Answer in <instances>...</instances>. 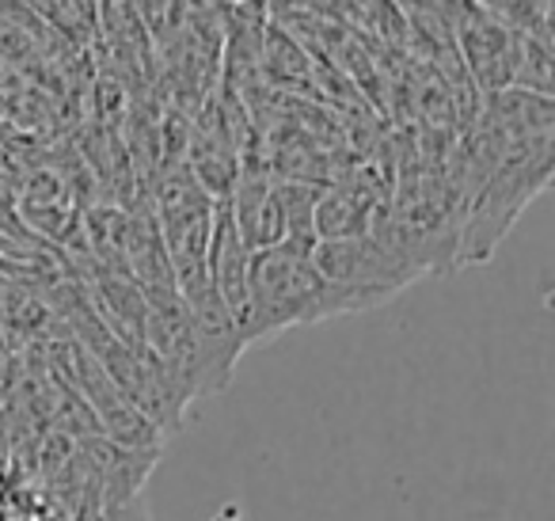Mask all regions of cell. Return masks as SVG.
I'll use <instances>...</instances> for the list:
<instances>
[{"label":"cell","instance_id":"1","mask_svg":"<svg viewBox=\"0 0 555 521\" xmlns=\"http://www.w3.org/2000/svg\"><path fill=\"white\" fill-rule=\"evenodd\" d=\"M339 313V301L327 290L320 270L312 267V252L297 244H278L251 255L247 270V301L236 328L244 346L267 343L289 328L332 320Z\"/></svg>","mask_w":555,"mask_h":521},{"label":"cell","instance_id":"2","mask_svg":"<svg viewBox=\"0 0 555 521\" xmlns=\"http://www.w3.org/2000/svg\"><path fill=\"white\" fill-rule=\"evenodd\" d=\"M552 134L506 141L502 156L464 209L461 237H456V267H479L491 259L494 247L517 225V217L529 209V202L552 187Z\"/></svg>","mask_w":555,"mask_h":521},{"label":"cell","instance_id":"3","mask_svg":"<svg viewBox=\"0 0 555 521\" xmlns=\"http://www.w3.org/2000/svg\"><path fill=\"white\" fill-rule=\"evenodd\" d=\"M312 267L335 293L343 316L388 305L400 290L418 282V275L373 232L354 240H320L312 247Z\"/></svg>","mask_w":555,"mask_h":521},{"label":"cell","instance_id":"4","mask_svg":"<svg viewBox=\"0 0 555 521\" xmlns=\"http://www.w3.org/2000/svg\"><path fill=\"white\" fill-rule=\"evenodd\" d=\"M456 42H461L464 69H468L472 85L483 92V100L506 92L509 88V54H514V31L502 20H494L487 9L468 4L456 27Z\"/></svg>","mask_w":555,"mask_h":521},{"label":"cell","instance_id":"5","mask_svg":"<svg viewBox=\"0 0 555 521\" xmlns=\"http://www.w3.org/2000/svg\"><path fill=\"white\" fill-rule=\"evenodd\" d=\"M229 214L251 255L286 240V221H282V206H278L274 179H267L262 171L240 168L236 187L229 194Z\"/></svg>","mask_w":555,"mask_h":521},{"label":"cell","instance_id":"6","mask_svg":"<svg viewBox=\"0 0 555 521\" xmlns=\"http://www.w3.org/2000/svg\"><path fill=\"white\" fill-rule=\"evenodd\" d=\"M377 194L365 187H332L317 199V240H354L365 237L377 221Z\"/></svg>","mask_w":555,"mask_h":521},{"label":"cell","instance_id":"7","mask_svg":"<svg viewBox=\"0 0 555 521\" xmlns=\"http://www.w3.org/2000/svg\"><path fill=\"white\" fill-rule=\"evenodd\" d=\"M509 88L552 96V39H547V31H514Z\"/></svg>","mask_w":555,"mask_h":521}]
</instances>
